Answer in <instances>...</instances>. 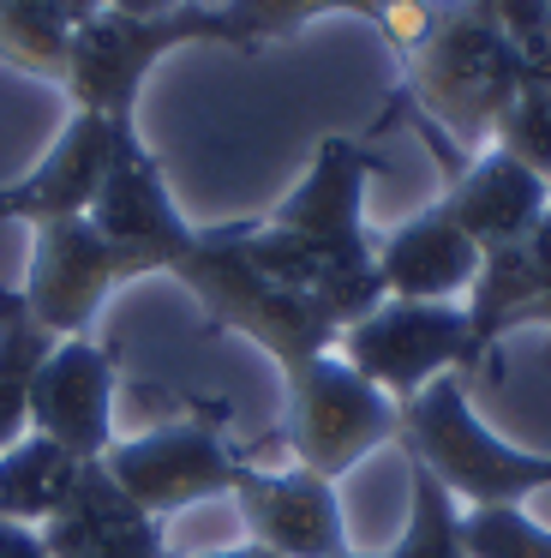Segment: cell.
<instances>
[{
  "instance_id": "7a4b0ae2",
  "label": "cell",
  "mask_w": 551,
  "mask_h": 558,
  "mask_svg": "<svg viewBox=\"0 0 551 558\" xmlns=\"http://www.w3.org/2000/svg\"><path fill=\"white\" fill-rule=\"evenodd\" d=\"M246 229H252V217L198 229L168 277L204 306V330H240V337L258 342L282 373H294V366L330 354L335 337H342V325H335L318 301H306V294H294V289L264 277L246 258Z\"/></svg>"
},
{
  "instance_id": "2e32d148",
  "label": "cell",
  "mask_w": 551,
  "mask_h": 558,
  "mask_svg": "<svg viewBox=\"0 0 551 558\" xmlns=\"http://www.w3.org/2000/svg\"><path fill=\"white\" fill-rule=\"evenodd\" d=\"M371 258H378L383 294H395V301H462V294L474 289L486 253H479L462 222L431 198L426 210H414V217L395 222L390 234H378Z\"/></svg>"
},
{
  "instance_id": "484cf974",
  "label": "cell",
  "mask_w": 551,
  "mask_h": 558,
  "mask_svg": "<svg viewBox=\"0 0 551 558\" xmlns=\"http://www.w3.org/2000/svg\"><path fill=\"white\" fill-rule=\"evenodd\" d=\"M0 558H48L42 529H24V522L0 517Z\"/></svg>"
},
{
  "instance_id": "d6986e66",
  "label": "cell",
  "mask_w": 551,
  "mask_h": 558,
  "mask_svg": "<svg viewBox=\"0 0 551 558\" xmlns=\"http://www.w3.org/2000/svg\"><path fill=\"white\" fill-rule=\"evenodd\" d=\"M78 469L84 462L72 457V450H60L54 438L24 433L19 445L0 450V517L24 522V529H42V522L66 505Z\"/></svg>"
},
{
  "instance_id": "8fae6325",
  "label": "cell",
  "mask_w": 551,
  "mask_h": 558,
  "mask_svg": "<svg viewBox=\"0 0 551 558\" xmlns=\"http://www.w3.org/2000/svg\"><path fill=\"white\" fill-rule=\"evenodd\" d=\"M132 145H144L132 121H108V114H84L72 109V121L60 126V138L42 150L24 181L0 186V222H66V217H90L102 181L114 174V162Z\"/></svg>"
},
{
  "instance_id": "ac0fdd59",
  "label": "cell",
  "mask_w": 551,
  "mask_h": 558,
  "mask_svg": "<svg viewBox=\"0 0 551 558\" xmlns=\"http://www.w3.org/2000/svg\"><path fill=\"white\" fill-rule=\"evenodd\" d=\"M222 13H228V31H234V54H264L270 43L299 37L311 19L347 13V19H366L402 61L426 31L431 0H222Z\"/></svg>"
},
{
  "instance_id": "7c38bea8",
  "label": "cell",
  "mask_w": 551,
  "mask_h": 558,
  "mask_svg": "<svg viewBox=\"0 0 551 558\" xmlns=\"http://www.w3.org/2000/svg\"><path fill=\"white\" fill-rule=\"evenodd\" d=\"M228 498H234L240 522H246V541L276 558H347L354 553L335 481L299 469V462H287V469L246 462Z\"/></svg>"
},
{
  "instance_id": "cb8c5ba5",
  "label": "cell",
  "mask_w": 551,
  "mask_h": 558,
  "mask_svg": "<svg viewBox=\"0 0 551 558\" xmlns=\"http://www.w3.org/2000/svg\"><path fill=\"white\" fill-rule=\"evenodd\" d=\"M462 534L474 558H551V529L527 510H462Z\"/></svg>"
},
{
  "instance_id": "277c9868",
  "label": "cell",
  "mask_w": 551,
  "mask_h": 558,
  "mask_svg": "<svg viewBox=\"0 0 551 558\" xmlns=\"http://www.w3.org/2000/svg\"><path fill=\"white\" fill-rule=\"evenodd\" d=\"M186 43H216V49H234V31H228L222 0L204 7H180L162 19H138V13H96L84 25H72V49H66V73L60 90L72 97V109L84 114H108V121H132L138 114V90L150 78V66L162 54L186 49Z\"/></svg>"
},
{
  "instance_id": "ffe728a7",
  "label": "cell",
  "mask_w": 551,
  "mask_h": 558,
  "mask_svg": "<svg viewBox=\"0 0 551 558\" xmlns=\"http://www.w3.org/2000/svg\"><path fill=\"white\" fill-rule=\"evenodd\" d=\"M54 342L60 337H48L36 325L24 294L0 282V450L30 433V385H36V373H42Z\"/></svg>"
},
{
  "instance_id": "7402d4cb",
  "label": "cell",
  "mask_w": 551,
  "mask_h": 558,
  "mask_svg": "<svg viewBox=\"0 0 551 558\" xmlns=\"http://www.w3.org/2000/svg\"><path fill=\"white\" fill-rule=\"evenodd\" d=\"M378 558H474L462 534V505L419 462H407V522L395 546H383Z\"/></svg>"
},
{
  "instance_id": "83f0119b",
  "label": "cell",
  "mask_w": 551,
  "mask_h": 558,
  "mask_svg": "<svg viewBox=\"0 0 551 558\" xmlns=\"http://www.w3.org/2000/svg\"><path fill=\"white\" fill-rule=\"evenodd\" d=\"M192 558H276V553H264V546L240 541V546H222V553H192Z\"/></svg>"
},
{
  "instance_id": "ba28073f",
  "label": "cell",
  "mask_w": 551,
  "mask_h": 558,
  "mask_svg": "<svg viewBox=\"0 0 551 558\" xmlns=\"http://www.w3.org/2000/svg\"><path fill=\"white\" fill-rule=\"evenodd\" d=\"M138 277H156V265L132 246L108 241L90 217L42 222L30 241V270H24V306L48 337H90L96 313L114 289Z\"/></svg>"
},
{
  "instance_id": "9c48e42d",
  "label": "cell",
  "mask_w": 551,
  "mask_h": 558,
  "mask_svg": "<svg viewBox=\"0 0 551 558\" xmlns=\"http://www.w3.org/2000/svg\"><path fill=\"white\" fill-rule=\"evenodd\" d=\"M383 174V157L371 150V138H323L311 150V169L299 174V186L270 210V229L306 241L318 258L342 270L371 277L378 258H371V229H366V181Z\"/></svg>"
},
{
  "instance_id": "9a60e30c",
  "label": "cell",
  "mask_w": 551,
  "mask_h": 558,
  "mask_svg": "<svg viewBox=\"0 0 551 558\" xmlns=\"http://www.w3.org/2000/svg\"><path fill=\"white\" fill-rule=\"evenodd\" d=\"M42 546L48 558H174L162 522L132 505L102 462L78 469L66 505L42 522Z\"/></svg>"
},
{
  "instance_id": "4316f807",
  "label": "cell",
  "mask_w": 551,
  "mask_h": 558,
  "mask_svg": "<svg viewBox=\"0 0 551 558\" xmlns=\"http://www.w3.org/2000/svg\"><path fill=\"white\" fill-rule=\"evenodd\" d=\"M515 330H551V294H546V301H534V306H527V313H522V325H515Z\"/></svg>"
},
{
  "instance_id": "e0dca14e",
  "label": "cell",
  "mask_w": 551,
  "mask_h": 558,
  "mask_svg": "<svg viewBox=\"0 0 551 558\" xmlns=\"http://www.w3.org/2000/svg\"><path fill=\"white\" fill-rule=\"evenodd\" d=\"M551 294V210L539 217L534 234H522L515 246H498V253L479 258V277L467 289V330H474V349L486 361V373H498V349L515 337L522 313L534 301Z\"/></svg>"
},
{
  "instance_id": "6da1fadb",
  "label": "cell",
  "mask_w": 551,
  "mask_h": 558,
  "mask_svg": "<svg viewBox=\"0 0 551 558\" xmlns=\"http://www.w3.org/2000/svg\"><path fill=\"white\" fill-rule=\"evenodd\" d=\"M522 85V61L503 43L486 0H431L426 31L402 54V85L371 133H383L390 121H426L467 157V145H491L503 102Z\"/></svg>"
},
{
  "instance_id": "30bf717a",
  "label": "cell",
  "mask_w": 551,
  "mask_h": 558,
  "mask_svg": "<svg viewBox=\"0 0 551 558\" xmlns=\"http://www.w3.org/2000/svg\"><path fill=\"white\" fill-rule=\"evenodd\" d=\"M414 133L431 145V157H438V169H443L438 205L462 222L467 241H474L479 253L515 246L522 234L539 229V217L551 210V181H539L534 169H522L515 157H503V150H491V145L467 162L462 150L426 121H414Z\"/></svg>"
},
{
  "instance_id": "5bb4252c",
  "label": "cell",
  "mask_w": 551,
  "mask_h": 558,
  "mask_svg": "<svg viewBox=\"0 0 551 558\" xmlns=\"http://www.w3.org/2000/svg\"><path fill=\"white\" fill-rule=\"evenodd\" d=\"M90 222L108 241H120V246L150 258L156 277H168V270L180 265V253L192 246V234H198V222H192L186 210L174 205V193H168V174H162V162H156L150 145H132L126 157L114 162V174L102 181V193H96V205H90Z\"/></svg>"
},
{
  "instance_id": "603a6c76",
  "label": "cell",
  "mask_w": 551,
  "mask_h": 558,
  "mask_svg": "<svg viewBox=\"0 0 551 558\" xmlns=\"http://www.w3.org/2000/svg\"><path fill=\"white\" fill-rule=\"evenodd\" d=\"M491 150H503L522 169H534L539 181H551V90L546 85H522L503 102L498 126H491Z\"/></svg>"
},
{
  "instance_id": "3957f363",
  "label": "cell",
  "mask_w": 551,
  "mask_h": 558,
  "mask_svg": "<svg viewBox=\"0 0 551 558\" xmlns=\"http://www.w3.org/2000/svg\"><path fill=\"white\" fill-rule=\"evenodd\" d=\"M395 445L462 510H522L534 493H551V450H527L491 433L467 402L462 373L431 378L414 402H402Z\"/></svg>"
},
{
  "instance_id": "44dd1931",
  "label": "cell",
  "mask_w": 551,
  "mask_h": 558,
  "mask_svg": "<svg viewBox=\"0 0 551 558\" xmlns=\"http://www.w3.org/2000/svg\"><path fill=\"white\" fill-rule=\"evenodd\" d=\"M72 49V19L60 0H0V66L60 85Z\"/></svg>"
},
{
  "instance_id": "52a82bcc",
  "label": "cell",
  "mask_w": 551,
  "mask_h": 558,
  "mask_svg": "<svg viewBox=\"0 0 551 558\" xmlns=\"http://www.w3.org/2000/svg\"><path fill=\"white\" fill-rule=\"evenodd\" d=\"M335 354L359 378H371L390 402H414L443 373L467 378L486 366L462 301H395V294H383L359 325H347L335 337Z\"/></svg>"
},
{
  "instance_id": "f1b7e54d",
  "label": "cell",
  "mask_w": 551,
  "mask_h": 558,
  "mask_svg": "<svg viewBox=\"0 0 551 558\" xmlns=\"http://www.w3.org/2000/svg\"><path fill=\"white\" fill-rule=\"evenodd\" d=\"M347 558H378V553H359V546H354V553H347Z\"/></svg>"
},
{
  "instance_id": "4fadbf2b",
  "label": "cell",
  "mask_w": 551,
  "mask_h": 558,
  "mask_svg": "<svg viewBox=\"0 0 551 558\" xmlns=\"http://www.w3.org/2000/svg\"><path fill=\"white\" fill-rule=\"evenodd\" d=\"M114 385H120L114 342L96 337L54 342L30 385V433L54 438L78 462H102L114 450Z\"/></svg>"
},
{
  "instance_id": "d4e9b609",
  "label": "cell",
  "mask_w": 551,
  "mask_h": 558,
  "mask_svg": "<svg viewBox=\"0 0 551 558\" xmlns=\"http://www.w3.org/2000/svg\"><path fill=\"white\" fill-rule=\"evenodd\" d=\"M486 7L522 61V78L551 90V0H486Z\"/></svg>"
},
{
  "instance_id": "5b68a950",
  "label": "cell",
  "mask_w": 551,
  "mask_h": 558,
  "mask_svg": "<svg viewBox=\"0 0 551 558\" xmlns=\"http://www.w3.org/2000/svg\"><path fill=\"white\" fill-rule=\"evenodd\" d=\"M395 433H402V402H390L371 378H359L335 349L282 373V426H276V438L287 445V457L299 469L342 481L371 450L395 445Z\"/></svg>"
},
{
  "instance_id": "8992f818",
  "label": "cell",
  "mask_w": 551,
  "mask_h": 558,
  "mask_svg": "<svg viewBox=\"0 0 551 558\" xmlns=\"http://www.w3.org/2000/svg\"><path fill=\"white\" fill-rule=\"evenodd\" d=\"M228 409L222 397L192 402L186 421H168L156 433H138L126 445H114L102 457V469L114 474V486L132 498L138 510H150L156 522H168L174 510H192L204 498H228L252 457H240L228 445Z\"/></svg>"
}]
</instances>
